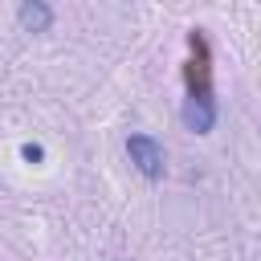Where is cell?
<instances>
[{
	"mask_svg": "<svg viewBox=\"0 0 261 261\" xmlns=\"http://www.w3.org/2000/svg\"><path fill=\"white\" fill-rule=\"evenodd\" d=\"M126 155H130V163H135V171L143 175V179H163V171H167V159H163V147L151 139V135H126Z\"/></svg>",
	"mask_w": 261,
	"mask_h": 261,
	"instance_id": "1",
	"label": "cell"
},
{
	"mask_svg": "<svg viewBox=\"0 0 261 261\" xmlns=\"http://www.w3.org/2000/svg\"><path fill=\"white\" fill-rule=\"evenodd\" d=\"M184 126H188L192 135H208V130L216 126V102H212L208 90H200V94H192V98L184 102Z\"/></svg>",
	"mask_w": 261,
	"mask_h": 261,
	"instance_id": "2",
	"label": "cell"
},
{
	"mask_svg": "<svg viewBox=\"0 0 261 261\" xmlns=\"http://www.w3.org/2000/svg\"><path fill=\"white\" fill-rule=\"evenodd\" d=\"M20 155H24L29 163H41V159H45V147H41V143H24V147H20Z\"/></svg>",
	"mask_w": 261,
	"mask_h": 261,
	"instance_id": "4",
	"label": "cell"
},
{
	"mask_svg": "<svg viewBox=\"0 0 261 261\" xmlns=\"http://www.w3.org/2000/svg\"><path fill=\"white\" fill-rule=\"evenodd\" d=\"M53 4L49 0H20V8H16V24H20V33H33V37H41V33H49L53 29Z\"/></svg>",
	"mask_w": 261,
	"mask_h": 261,
	"instance_id": "3",
	"label": "cell"
}]
</instances>
